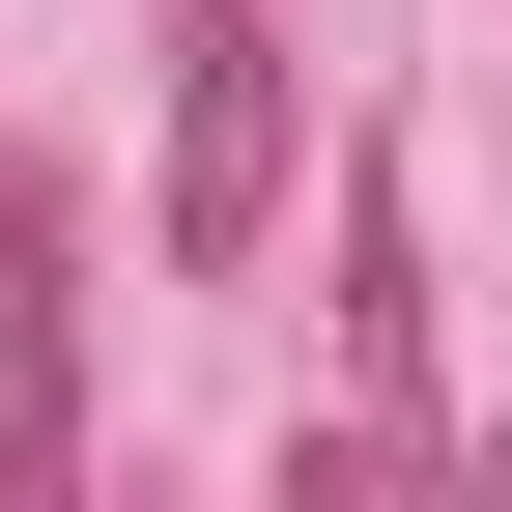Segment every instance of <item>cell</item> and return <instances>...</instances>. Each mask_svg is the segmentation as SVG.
Listing matches in <instances>:
<instances>
[{
  "label": "cell",
  "instance_id": "7a4b0ae2",
  "mask_svg": "<svg viewBox=\"0 0 512 512\" xmlns=\"http://www.w3.org/2000/svg\"><path fill=\"white\" fill-rule=\"evenodd\" d=\"M342 342H370V456L427 427V228H399V171H370V228H342Z\"/></svg>",
  "mask_w": 512,
  "mask_h": 512
},
{
  "label": "cell",
  "instance_id": "6da1fadb",
  "mask_svg": "<svg viewBox=\"0 0 512 512\" xmlns=\"http://www.w3.org/2000/svg\"><path fill=\"white\" fill-rule=\"evenodd\" d=\"M256 228H285V29L171 0V285H228Z\"/></svg>",
  "mask_w": 512,
  "mask_h": 512
}]
</instances>
